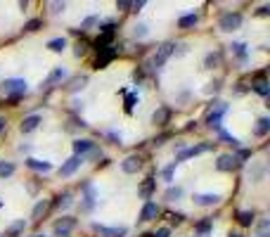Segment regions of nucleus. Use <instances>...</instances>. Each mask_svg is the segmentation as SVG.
<instances>
[{
    "instance_id": "nucleus-6",
    "label": "nucleus",
    "mask_w": 270,
    "mask_h": 237,
    "mask_svg": "<svg viewBox=\"0 0 270 237\" xmlns=\"http://www.w3.org/2000/svg\"><path fill=\"white\" fill-rule=\"evenodd\" d=\"M140 168H142V157H138V154H131V157H126L124 161H121V171L128 175L138 173Z\"/></svg>"
},
{
    "instance_id": "nucleus-2",
    "label": "nucleus",
    "mask_w": 270,
    "mask_h": 237,
    "mask_svg": "<svg viewBox=\"0 0 270 237\" xmlns=\"http://www.w3.org/2000/svg\"><path fill=\"white\" fill-rule=\"evenodd\" d=\"M55 235L57 237H69L74 230H76V218H71V216H62V218H57L52 225Z\"/></svg>"
},
{
    "instance_id": "nucleus-4",
    "label": "nucleus",
    "mask_w": 270,
    "mask_h": 237,
    "mask_svg": "<svg viewBox=\"0 0 270 237\" xmlns=\"http://www.w3.org/2000/svg\"><path fill=\"white\" fill-rule=\"evenodd\" d=\"M173 52H176V43H164V45L156 50L154 60H152V67H154V69H161L164 64H166V60H169Z\"/></svg>"
},
{
    "instance_id": "nucleus-31",
    "label": "nucleus",
    "mask_w": 270,
    "mask_h": 237,
    "mask_svg": "<svg viewBox=\"0 0 270 237\" xmlns=\"http://www.w3.org/2000/svg\"><path fill=\"white\" fill-rule=\"evenodd\" d=\"M164 197L169 199V202H178V199L183 197V188H169L166 190V195Z\"/></svg>"
},
{
    "instance_id": "nucleus-50",
    "label": "nucleus",
    "mask_w": 270,
    "mask_h": 237,
    "mask_svg": "<svg viewBox=\"0 0 270 237\" xmlns=\"http://www.w3.org/2000/svg\"><path fill=\"white\" fill-rule=\"evenodd\" d=\"M230 237H242V235H237V232H235V235H230Z\"/></svg>"
},
{
    "instance_id": "nucleus-42",
    "label": "nucleus",
    "mask_w": 270,
    "mask_h": 237,
    "mask_svg": "<svg viewBox=\"0 0 270 237\" xmlns=\"http://www.w3.org/2000/svg\"><path fill=\"white\" fill-rule=\"evenodd\" d=\"M64 8H67V5H64V3H50V10H52L55 15H57V12H62Z\"/></svg>"
},
{
    "instance_id": "nucleus-44",
    "label": "nucleus",
    "mask_w": 270,
    "mask_h": 237,
    "mask_svg": "<svg viewBox=\"0 0 270 237\" xmlns=\"http://www.w3.org/2000/svg\"><path fill=\"white\" fill-rule=\"evenodd\" d=\"M131 5H133V3H128V0H119V3H116V8H119V10H128Z\"/></svg>"
},
{
    "instance_id": "nucleus-24",
    "label": "nucleus",
    "mask_w": 270,
    "mask_h": 237,
    "mask_svg": "<svg viewBox=\"0 0 270 237\" xmlns=\"http://www.w3.org/2000/svg\"><path fill=\"white\" fill-rule=\"evenodd\" d=\"M197 22H199V17L194 15V12L192 15H185V17H180V19H178V29H192Z\"/></svg>"
},
{
    "instance_id": "nucleus-39",
    "label": "nucleus",
    "mask_w": 270,
    "mask_h": 237,
    "mask_svg": "<svg viewBox=\"0 0 270 237\" xmlns=\"http://www.w3.org/2000/svg\"><path fill=\"white\" fill-rule=\"evenodd\" d=\"M71 204V195L69 192H64L62 197H57V206H69Z\"/></svg>"
},
{
    "instance_id": "nucleus-38",
    "label": "nucleus",
    "mask_w": 270,
    "mask_h": 237,
    "mask_svg": "<svg viewBox=\"0 0 270 237\" xmlns=\"http://www.w3.org/2000/svg\"><path fill=\"white\" fill-rule=\"evenodd\" d=\"M176 161H173V164H169V166H166V168H164V171H161V175H164V181H166V183H171V181H173V173H176Z\"/></svg>"
},
{
    "instance_id": "nucleus-25",
    "label": "nucleus",
    "mask_w": 270,
    "mask_h": 237,
    "mask_svg": "<svg viewBox=\"0 0 270 237\" xmlns=\"http://www.w3.org/2000/svg\"><path fill=\"white\" fill-rule=\"evenodd\" d=\"M256 237H270V218H261L256 225Z\"/></svg>"
},
{
    "instance_id": "nucleus-7",
    "label": "nucleus",
    "mask_w": 270,
    "mask_h": 237,
    "mask_svg": "<svg viewBox=\"0 0 270 237\" xmlns=\"http://www.w3.org/2000/svg\"><path fill=\"white\" fill-rule=\"evenodd\" d=\"M114 24H104L102 26V36L97 40H95V45H97V50H102V47H109V43H112V38H114Z\"/></svg>"
},
{
    "instance_id": "nucleus-41",
    "label": "nucleus",
    "mask_w": 270,
    "mask_h": 237,
    "mask_svg": "<svg viewBox=\"0 0 270 237\" xmlns=\"http://www.w3.org/2000/svg\"><path fill=\"white\" fill-rule=\"evenodd\" d=\"M221 140L230 142V145H239V140H237V138H232V135H228V133H225V131H221Z\"/></svg>"
},
{
    "instance_id": "nucleus-14",
    "label": "nucleus",
    "mask_w": 270,
    "mask_h": 237,
    "mask_svg": "<svg viewBox=\"0 0 270 237\" xmlns=\"http://www.w3.org/2000/svg\"><path fill=\"white\" fill-rule=\"evenodd\" d=\"M237 164L239 161L232 157V154H221L216 161V168L218 171H232V168H237Z\"/></svg>"
},
{
    "instance_id": "nucleus-30",
    "label": "nucleus",
    "mask_w": 270,
    "mask_h": 237,
    "mask_svg": "<svg viewBox=\"0 0 270 237\" xmlns=\"http://www.w3.org/2000/svg\"><path fill=\"white\" fill-rule=\"evenodd\" d=\"M15 173V164L12 161H0V178H10Z\"/></svg>"
},
{
    "instance_id": "nucleus-18",
    "label": "nucleus",
    "mask_w": 270,
    "mask_h": 237,
    "mask_svg": "<svg viewBox=\"0 0 270 237\" xmlns=\"http://www.w3.org/2000/svg\"><path fill=\"white\" fill-rule=\"evenodd\" d=\"M95 150V142L93 140H76L74 142V152H76V157H83L88 152Z\"/></svg>"
},
{
    "instance_id": "nucleus-17",
    "label": "nucleus",
    "mask_w": 270,
    "mask_h": 237,
    "mask_svg": "<svg viewBox=\"0 0 270 237\" xmlns=\"http://www.w3.org/2000/svg\"><path fill=\"white\" fill-rule=\"evenodd\" d=\"M169 118H171V109H169V107H159V109L152 114V121H154L156 126H166V124H169Z\"/></svg>"
},
{
    "instance_id": "nucleus-21",
    "label": "nucleus",
    "mask_w": 270,
    "mask_h": 237,
    "mask_svg": "<svg viewBox=\"0 0 270 237\" xmlns=\"http://www.w3.org/2000/svg\"><path fill=\"white\" fill-rule=\"evenodd\" d=\"M270 131V118L268 116H261L256 121V128H254V135L256 138H263V135Z\"/></svg>"
},
{
    "instance_id": "nucleus-12",
    "label": "nucleus",
    "mask_w": 270,
    "mask_h": 237,
    "mask_svg": "<svg viewBox=\"0 0 270 237\" xmlns=\"http://www.w3.org/2000/svg\"><path fill=\"white\" fill-rule=\"evenodd\" d=\"M221 202V195L216 192H206V195H194V204L197 206H216Z\"/></svg>"
},
{
    "instance_id": "nucleus-15",
    "label": "nucleus",
    "mask_w": 270,
    "mask_h": 237,
    "mask_svg": "<svg viewBox=\"0 0 270 237\" xmlns=\"http://www.w3.org/2000/svg\"><path fill=\"white\" fill-rule=\"evenodd\" d=\"M156 216H159V206L154 202H145L142 211H140V221H154Z\"/></svg>"
},
{
    "instance_id": "nucleus-27",
    "label": "nucleus",
    "mask_w": 270,
    "mask_h": 237,
    "mask_svg": "<svg viewBox=\"0 0 270 237\" xmlns=\"http://www.w3.org/2000/svg\"><path fill=\"white\" fill-rule=\"evenodd\" d=\"M152 192H154V178H147V181L140 185V197L147 199L149 195H152Z\"/></svg>"
},
{
    "instance_id": "nucleus-28",
    "label": "nucleus",
    "mask_w": 270,
    "mask_h": 237,
    "mask_svg": "<svg viewBox=\"0 0 270 237\" xmlns=\"http://www.w3.org/2000/svg\"><path fill=\"white\" fill-rule=\"evenodd\" d=\"M211 225H213V221H211V218H204V221L197 225V235H199V237H208V232H211Z\"/></svg>"
},
{
    "instance_id": "nucleus-5",
    "label": "nucleus",
    "mask_w": 270,
    "mask_h": 237,
    "mask_svg": "<svg viewBox=\"0 0 270 237\" xmlns=\"http://www.w3.org/2000/svg\"><path fill=\"white\" fill-rule=\"evenodd\" d=\"M81 164H83V157H76V154H74V157L67 159V161L60 166V175H62V178H69V175H74L78 168H81Z\"/></svg>"
},
{
    "instance_id": "nucleus-8",
    "label": "nucleus",
    "mask_w": 270,
    "mask_h": 237,
    "mask_svg": "<svg viewBox=\"0 0 270 237\" xmlns=\"http://www.w3.org/2000/svg\"><path fill=\"white\" fill-rule=\"evenodd\" d=\"M225 111H228V104L225 102H216V111H211V114H208V126L211 128H221V118H223V114Z\"/></svg>"
},
{
    "instance_id": "nucleus-33",
    "label": "nucleus",
    "mask_w": 270,
    "mask_h": 237,
    "mask_svg": "<svg viewBox=\"0 0 270 237\" xmlns=\"http://www.w3.org/2000/svg\"><path fill=\"white\" fill-rule=\"evenodd\" d=\"M47 211V202L45 199H43V202H38V204L33 206V211H31V218H36V221H38L40 216H43V213Z\"/></svg>"
},
{
    "instance_id": "nucleus-37",
    "label": "nucleus",
    "mask_w": 270,
    "mask_h": 237,
    "mask_svg": "<svg viewBox=\"0 0 270 237\" xmlns=\"http://www.w3.org/2000/svg\"><path fill=\"white\" fill-rule=\"evenodd\" d=\"M24 228H26V223H24V221H17V223H12V225H10V228H8V237H15V235H19V232H22Z\"/></svg>"
},
{
    "instance_id": "nucleus-48",
    "label": "nucleus",
    "mask_w": 270,
    "mask_h": 237,
    "mask_svg": "<svg viewBox=\"0 0 270 237\" xmlns=\"http://www.w3.org/2000/svg\"><path fill=\"white\" fill-rule=\"evenodd\" d=\"M85 47H88V45H78L76 47V57H83L85 55Z\"/></svg>"
},
{
    "instance_id": "nucleus-20",
    "label": "nucleus",
    "mask_w": 270,
    "mask_h": 237,
    "mask_svg": "<svg viewBox=\"0 0 270 237\" xmlns=\"http://www.w3.org/2000/svg\"><path fill=\"white\" fill-rule=\"evenodd\" d=\"M26 166L33 168V171H43V173H47V171L52 168L50 161H40V159H26Z\"/></svg>"
},
{
    "instance_id": "nucleus-34",
    "label": "nucleus",
    "mask_w": 270,
    "mask_h": 237,
    "mask_svg": "<svg viewBox=\"0 0 270 237\" xmlns=\"http://www.w3.org/2000/svg\"><path fill=\"white\" fill-rule=\"evenodd\" d=\"M100 52H102V57H97V67H100V64H107L109 60L114 57V50H112V45H109V47H102Z\"/></svg>"
},
{
    "instance_id": "nucleus-26",
    "label": "nucleus",
    "mask_w": 270,
    "mask_h": 237,
    "mask_svg": "<svg viewBox=\"0 0 270 237\" xmlns=\"http://www.w3.org/2000/svg\"><path fill=\"white\" fill-rule=\"evenodd\" d=\"M64 47H67V38L47 40V50H52V52H64Z\"/></svg>"
},
{
    "instance_id": "nucleus-47",
    "label": "nucleus",
    "mask_w": 270,
    "mask_h": 237,
    "mask_svg": "<svg viewBox=\"0 0 270 237\" xmlns=\"http://www.w3.org/2000/svg\"><path fill=\"white\" fill-rule=\"evenodd\" d=\"M169 138H171L169 133H166V135H159V138L154 140V145H164V140H169Z\"/></svg>"
},
{
    "instance_id": "nucleus-43",
    "label": "nucleus",
    "mask_w": 270,
    "mask_h": 237,
    "mask_svg": "<svg viewBox=\"0 0 270 237\" xmlns=\"http://www.w3.org/2000/svg\"><path fill=\"white\" fill-rule=\"evenodd\" d=\"M135 107V95H128V100H126V111H133Z\"/></svg>"
},
{
    "instance_id": "nucleus-9",
    "label": "nucleus",
    "mask_w": 270,
    "mask_h": 237,
    "mask_svg": "<svg viewBox=\"0 0 270 237\" xmlns=\"http://www.w3.org/2000/svg\"><path fill=\"white\" fill-rule=\"evenodd\" d=\"M93 230L100 237H124L126 228H107V225H100V223H93Z\"/></svg>"
},
{
    "instance_id": "nucleus-23",
    "label": "nucleus",
    "mask_w": 270,
    "mask_h": 237,
    "mask_svg": "<svg viewBox=\"0 0 270 237\" xmlns=\"http://www.w3.org/2000/svg\"><path fill=\"white\" fill-rule=\"evenodd\" d=\"M251 90H256L258 95H263V97H268V93H270V88H268V81L263 79V76H258V79L251 83Z\"/></svg>"
},
{
    "instance_id": "nucleus-11",
    "label": "nucleus",
    "mask_w": 270,
    "mask_h": 237,
    "mask_svg": "<svg viewBox=\"0 0 270 237\" xmlns=\"http://www.w3.org/2000/svg\"><path fill=\"white\" fill-rule=\"evenodd\" d=\"M204 150H208L206 145H197V147H183V150L176 154V164H178V161H185V159H190V157H197V154H201Z\"/></svg>"
},
{
    "instance_id": "nucleus-46",
    "label": "nucleus",
    "mask_w": 270,
    "mask_h": 237,
    "mask_svg": "<svg viewBox=\"0 0 270 237\" xmlns=\"http://www.w3.org/2000/svg\"><path fill=\"white\" fill-rule=\"evenodd\" d=\"M213 90H218V81L216 83H208V88H204V93H213Z\"/></svg>"
},
{
    "instance_id": "nucleus-45",
    "label": "nucleus",
    "mask_w": 270,
    "mask_h": 237,
    "mask_svg": "<svg viewBox=\"0 0 270 237\" xmlns=\"http://www.w3.org/2000/svg\"><path fill=\"white\" fill-rule=\"evenodd\" d=\"M268 12H270V5H261V8H258V15L261 17H265Z\"/></svg>"
},
{
    "instance_id": "nucleus-35",
    "label": "nucleus",
    "mask_w": 270,
    "mask_h": 237,
    "mask_svg": "<svg viewBox=\"0 0 270 237\" xmlns=\"http://www.w3.org/2000/svg\"><path fill=\"white\" fill-rule=\"evenodd\" d=\"M147 33H149L147 24H135V26H133V38H145Z\"/></svg>"
},
{
    "instance_id": "nucleus-49",
    "label": "nucleus",
    "mask_w": 270,
    "mask_h": 237,
    "mask_svg": "<svg viewBox=\"0 0 270 237\" xmlns=\"http://www.w3.org/2000/svg\"><path fill=\"white\" fill-rule=\"evenodd\" d=\"M5 124H8V121H5V118L0 116V131H3V128H5Z\"/></svg>"
},
{
    "instance_id": "nucleus-36",
    "label": "nucleus",
    "mask_w": 270,
    "mask_h": 237,
    "mask_svg": "<svg viewBox=\"0 0 270 237\" xmlns=\"http://www.w3.org/2000/svg\"><path fill=\"white\" fill-rule=\"evenodd\" d=\"M237 218L242 225H251V223H254V211H239Z\"/></svg>"
},
{
    "instance_id": "nucleus-29",
    "label": "nucleus",
    "mask_w": 270,
    "mask_h": 237,
    "mask_svg": "<svg viewBox=\"0 0 270 237\" xmlns=\"http://www.w3.org/2000/svg\"><path fill=\"white\" fill-rule=\"evenodd\" d=\"M218 64H221V55H218V52H208L206 60H204V67H206V69H216Z\"/></svg>"
},
{
    "instance_id": "nucleus-22",
    "label": "nucleus",
    "mask_w": 270,
    "mask_h": 237,
    "mask_svg": "<svg viewBox=\"0 0 270 237\" xmlns=\"http://www.w3.org/2000/svg\"><path fill=\"white\" fill-rule=\"evenodd\" d=\"M265 178V164H256L254 168H249V181L261 183Z\"/></svg>"
},
{
    "instance_id": "nucleus-13",
    "label": "nucleus",
    "mask_w": 270,
    "mask_h": 237,
    "mask_svg": "<svg viewBox=\"0 0 270 237\" xmlns=\"http://www.w3.org/2000/svg\"><path fill=\"white\" fill-rule=\"evenodd\" d=\"M83 192H85V197H83V209H85V211H90V209L95 206L97 192H95V188L90 185V183H83Z\"/></svg>"
},
{
    "instance_id": "nucleus-16",
    "label": "nucleus",
    "mask_w": 270,
    "mask_h": 237,
    "mask_svg": "<svg viewBox=\"0 0 270 237\" xmlns=\"http://www.w3.org/2000/svg\"><path fill=\"white\" fill-rule=\"evenodd\" d=\"M40 121H43V118H40L38 114H31V116H26V118L22 121V126H19V131H22V133H33V131L38 128Z\"/></svg>"
},
{
    "instance_id": "nucleus-51",
    "label": "nucleus",
    "mask_w": 270,
    "mask_h": 237,
    "mask_svg": "<svg viewBox=\"0 0 270 237\" xmlns=\"http://www.w3.org/2000/svg\"><path fill=\"white\" fill-rule=\"evenodd\" d=\"M36 237H45V235H36Z\"/></svg>"
},
{
    "instance_id": "nucleus-10",
    "label": "nucleus",
    "mask_w": 270,
    "mask_h": 237,
    "mask_svg": "<svg viewBox=\"0 0 270 237\" xmlns=\"http://www.w3.org/2000/svg\"><path fill=\"white\" fill-rule=\"evenodd\" d=\"M62 79H67V69H64V67H57V69H52L47 74V79L43 81V88H52L55 83H60Z\"/></svg>"
},
{
    "instance_id": "nucleus-40",
    "label": "nucleus",
    "mask_w": 270,
    "mask_h": 237,
    "mask_svg": "<svg viewBox=\"0 0 270 237\" xmlns=\"http://www.w3.org/2000/svg\"><path fill=\"white\" fill-rule=\"evenodd\" d=\"M40 24H43L40 19H31V22L26 24L24 29H26V31H38V29H40Z\"/></svg>"
},
{
    "instance_id": "nucleus-19",
    "label": "nucleus",
    "mask_w": 270,
    "mask_h": 237,
    "mask_svg": "<svg viewBox=\"0 0 270 237\" xmlns=\"http://www.w3.org/2000/svg\"><path fill=\"white\" fill-rule=\"evenodd\" d=\"M85 83H88V76H74V79L67 83V90L69 93H78V90H83Z\"/></svg>"
},
{
    "instance_id": "nucleus-3",
    "label": "nucleus",
    "mask_w": 270,
    "mask_h": 237,
    "mask_svg": "<svg viewBox=\"0 0 270 237\" xmlns=\"http://www.w3.org/2000/svg\"><path fill=\"white\" fill-rule=\"evenodd\" d=\"M0 90L5 95H12V97H19V95L26 93V81L24 79H5L3 81V86Z\"/></svg>"
},
{
    "instance_id": "nucleus-1",
    "label": "nucleus",
    "mask_w": 270,
    "mask_h": 237,
    "mask_svg": "<svg viewBox=\"0 0 270 237\" xmlns=\"http://www.w3.org/2000/svg\"><path fill=\"white\" fill-rule=\"evenodd\" d=\"M242 15L239 12H225L221 19H218V29L221 31H225V33H232V31H237L239 26H242Z\"/></svg>"
},
{
    "instance_id": "nucleus-32",
    "label": "nucleus",
    "mask_w": 270,
    "mask_h": 237,
    "mask_svg": "<svg viewBox=\"0 0 270 237\" xmlns=\"http://www.w3.org/2000/svg\"><path fill=\"white\" fill-rule=\"evenodd\" d=\"M97 24H100V17H85L83 22H81V29H83V31H90V29H93V26H97Z\"/></svg>"
}]
</instances>
